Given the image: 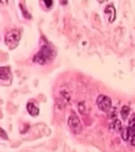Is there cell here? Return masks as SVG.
<instances>
[{
	"label": "cell",
	"instance_id": "277c9868",
	"mask_svg": "<svg viewBox=\"0 0 135 152\" xmlns=\"http://www.w3.org/2000/svg\"><path fill=\"white\" fill-rule=\"evenodd\" d=\"M68 124H69L71 131L74 134H80L81 131H82V125H81L80 120L79 119V118L76 116L75 114H73L69 117Z\"/></svg>",
	"mask_w": 135,
	"mask_h": 152
},
{
	"label": "cell",
	"instance_id": "52a82bcc",
	"mask_svg": "<svg viewBox=\"0 0 135 152\" xmlns=\"http://www.w3.org/2000/svg\"><path fill=\"white\" fill-rule=\"evenodd\" d=\"M128 130L129 133V138L135 134V114L132 115V117L130 118L129 121H128Z\"/></svg>",
	"mask_w": 135,
	"mask_h": 152
},
{
	"label": "cell",
	"instance_id": "6da1fadb",
	"mask_svg": "<svg viewBox=\"0 0 135 152\" xmlns=\"http://www.w3.org/2000/svg\"><path fill=\"white\" fill-rule=\"evenodd\" d=\"M54 56V52L52 48H50L47 46L42 47L41 50L33 58V62L39 64L41 65H44L49 61L53 59Z\"/></svg>",
	"mask_w": 135,
	"mask_h": 152
},
{
	"label": "cell",
	"instance_id": "3957f363",
	"mask_svg": "<svg viewBox=\"0 0 135 152\" xmlns=\"http://www.w3.org/2000/svg\"><path fill=\"white\" fill-rule=\"evenodd\" d=\"M96 104L98 108L107 113L112 107V100L106 95H100L96 99Z\"/></svg>",
	"mask_w": 135,
	"mask_h": 152
},
{
	"label": "cell",
	"instance_id": "5b68a950",
	"mask_svg": "<svg viewBox=\"0 0 135 152\" xmlns=\"http://www.w3.org/2000/svg\"><path fill=\"white\" fill-rule=\"evenodd\" d=\"M27 111L30 113V115H31L33 117H36L39 114V108L37 107L33 103V102H29L27 104Z\"/></svg>",
	"mask_w": 135,
	"mask_h": 152
},
{
	"label": "cell",
	"instance_id": "30bf717a",
	"mask_svg": "<svg viewBox=\"0 0 135 152\" xmlns=\"http://www.w3.org/2000/svg\"><path fill=\"white\" fill-rule=\"evenodd\" d=\"M130 112V108L129 107H128V106H123V108L121 110V116H122V118H123V119H126L127 118H128V114H129Z\"/></svg>",
	"mask_w": 135,
	"mask_h": 152
},
{
	"label": "cell",
	"instance_id": "4fadbf2b",
	"mask_svg": "<svg viewBox=\"0 0 135 152\" xmlns=\"http://www.w3.org/2000/svg\"><path fill=\"white\" fill-rule=\"evenodd\" d=\"M129 139H130V143H131V145H132L133 146L135 147V134L131 136Z\"/></svg>",
	"mask_w": 135,
	"mask_h": 152
},
{
	"label": "cell",
	"instance_id": "9c48e42d",
	"mask_svg": "<svg viewBox=\"0 0 135 152\" xmlns=\"http://www.w3.org/2000/svg\"><path fill=\"white\" fill-rule=\"evenodd\" d=\"M110 129H112L113 131H115V132H121L122 131V129H123V127H122V124H121V122L119 121V120L116 119L115 121H114L113 123L111 124V126H110Z\"/></svg>",
	"mask_w": 135,
	"mask_h": 152
},
{
	"label": "cell",
	"instance_id": "ba28073f",
	"mask_svg": "<svg viewBox=\"0 0 135 152\" xmlns=\"http://www.w3.org/2000/svg\"><path fill=\"white\" fill-rule=\"evenodd\" d=\"M105 13L106 14H110V18H109V21L113 22L115 20V18H116V10H115V8L112 5H108L106 10H105Z\"/></svg>",
	"mask_w": 135,
	"mask_h": 152
},
{
	"label": "cell",
	"instance_id": "7c38bea8",
	"mask_svg": "<svg viewBox=\"0 0 135 152\" xmlns=\"http://www.w3.org/2000/svg\"><path fill=\"white\" fill-rule=\"evenodd\" d=\"M44 3H45V5L47 6V8H50L51 6H53V2L51 1V0H45Z\"/></svg>",
	"mask_w": 135,
	"mask_h": 152
},
{
	"label": "cell",
	"instance_id": "8fae6325",
	"mask_svg": "<svg viewBox=\"0 0 135 152\" xmlns=\"http://www.w3.org/2000/svg\"><path fill=\"white\" fill-rule=\"evenodd\" d=\"M0 137L2 139H4V140H8V135L6 134V132L2 128H0Z\"/></svg>",
	"mask_w": 135,
	"mask_h": 152
},
{
	"label": "cell",
	"instance_id": "7a4b0ae2",
	"mask_svg": "<svg viewBox=\"0 0 135 152\" xmlns=\"http://www.w3.org/2000/svg\"><path fill=\"white\" fill-rule=\"evenodd\" d=\"M20 40V32L19 30L14 29V30L9 31L6 33L4 42L10 50L16 48L19 44Z\"/></svg>",
	"mask_w": 135,
	"mask_h": 152
},
{
	"label": "cell",
	"instance_id": "8992f818",
	"mask_svg": "<svg viewBox=\"0 0 135 152\" xmlns=\"http://www.w3.org/2000/svg\"><path fill=\"white\" fill-rule=\"evenodd\" d=\"M9 76H10V71L9 68L0 67V80H7L9 79Z\"/></svg>",
	"mask_w": 135,
	"mask_h": 152
}]
</instances>
